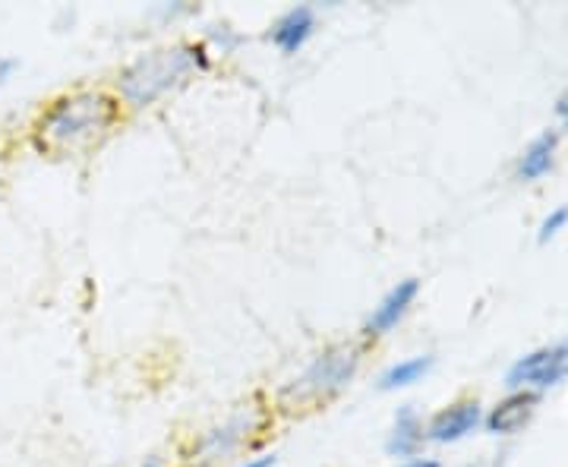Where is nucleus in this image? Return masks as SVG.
Segmentation results:
<instances>
[{"label":"nucleus","mask_w":568,"mask_h":467,"mask_svg":"<svg viewBox=\"0 0 568 467\" xmlns=\"http://www.w3.org/2000/svg\"><path fill=\"white\" fill-rule=\"evenodd\" d=\"M118 121V102L99 89H82L61 95L41 111L36 123V143L44 152H82L99 143Z\"/></svg>","instance_id":"f257e3e1"},{"label":"nucleus","mask_w":568,"mask_h":467,"mask_svg":"<svg viewBox=\"0 0 568 467\" xmlns=\"http://www.w3.org/2000/svg\"><path fill=\"white\" fill-rule=\"evenodd\" d=\"M209 58H205L203 44H168V48H155L149 54H142L130 67H123L118 77V92L130 108H149L171 89H178L190 73L205 70Z\"/></svg>","instance_id":"f03ea898"},{"label":"nucleus","mask_w":568,"mask_h":467,"mask_svg":"<svg viewBox=\"0 0 568 467\" xmlns=\"http://www.w3.org/2000/svg\"><path fill=\"white\" fill-rule=\"evenodd\" d=\"M361 361H364V347L354 345V342L325 347L323 354H316V361L306 366L291 386L284 388L282 398L284 402H294V405L325 402V398L338 395L357 376Z\"/></svg>","instance_id":"7ed1b4c3"},{"label":"nucleus","mask_w":568,"mask_h":467,"mask_svg":"<svg viewBox=\"0 0 568 467\" xmlns=\"http://www.w3.org/2000/svg\"><path fill=\"white\" fill-rule=\"evenodd\" d=\"M568 376V338L556 345L537 347L525 357H518L506 373V383L511 392H544L559 386Z\"/></svg>","instance_id":"20e7f679"},{"label":"nucleus","mask_w":568,"mask_h":467,"mask_svg":"<svg viewBox=\"0 0 568 467\" xmlns=\"http://www.w3.org/2000/svg\"><path fill=\"white\" fill-rule=\"evenodd\" d=\"M484 424V407L477 398H465V402H455V405L443 407L429 427L424 429L429 443H439V446H452V443H462L467 439L474 429Z\"/></svg>","instance_id":"39448f33"},{"label":"nucleus","mask_w":568,"mask_h":467,"mask_svg":"<svg viewBox=\"0 0 568 467\" xmlns=\"http://www.w3.org/2000/svg\"><path fill=\"white\" fill-rule=\"evenodd\" d=\"M417 294H420V282H417V278H405V282H398V285L392 287L379 304L373 306V313L366 316L364 335H373V338L388 335L395 325L405 319L407 309H410L414 301H417Z\"/></svg>","instance_id":"423d86ee"},{"label":"nucleus","mask_w":568,"mask_h":467,"mask_svg":"<svg viewBox=\"0 0 568 467\" xmlns=\"http://www.w3.org/2000/svg\"><path fill=\"white\" fill-rule=\"evenodd\" d=\"M316 32V10L310 3H297L291 10H284L278 20L268 29V41L282 51V54H297L306 41Z\"/></svg>","instance_id":"0eeeda50"},{"label":"nucleus","mask_w":568,"mask_h":467,"mask_svg":"<svg viewBox=\"0 0 568 467\" xmlns=\"http://www.w3.org/2000/svg\"><path fill=\"white\" fill-rule=\"evenodd\" d=\"M537 402H540V395H534V392H511L484 417V427L493 436H515L530 424Z\"/></svg>","instance_id":"6e6552de"},{"label":"nucleus","mask_w":568,"mask_h":467,"mask_svg":"<svg viewBox=\"0 0 568 467\" xmlns=\"http://www.w3.org/2000/svg\"><path fill=\"white\" fill-rule=\"evenodd\" d=\"M424 439L426 433L420 414L410 405L398 407V414H395V420H392V429H388L386 439L388 455H392V458H414L417 448L424 446Z\"/></svg>","instance_id":"1a4fd4ad"},{"label":"nucleus","mask_w":568,"mask_h":467,"mask_svg":"<svg viewBox=\"0 0 568 467\" xmlns=\"http://www.w3.org/2000/svg\"><path fill=\"white\" fill-rule=\"evenodd\" d=\"M556 145H559V133L556 130H547L537 140H530L528 149L518 159V177L521 181H537V177L549 174L552 162H556Z\"/></svg>","instance_id":"9d476101"},{"label":"nucleus","mask_w":568,"mask_h":467,"mask_svg":"<svg viewBox=\"0 0 568 467\" xmlns=\"http://www.w3.org/2000/svg\"><path fill=\"white\" fill-rule=\"evenodd\" d=\"M433 364H436L433 354H417V357L398 361V364H392L386 373L379 376V388H383V392H395V388L417 386L426 373L433 369Z\"/></svg>","instance_id":"9b49d317"},{"label":"nucleus","mask_w":568,"mask_h":467,"mask_svg":"<svg viewBox=\"0 0 568 467\" xmlns=\"http://www.w3.org/2000/svg\"><path fill=\"white\" fill-rule=\"evenodd\" d=\"M250 427L246 420H234V424H227V427L215 429V433H209L203 443L205 455H212V458H219V455H227L231 448L237 446L241 439H244V429Z\"/></svg>","instance_id":"f8f14e48"},{"label":"nucleus","mask_w":568,"mask_h":467,"mask_svg":"<svg viewBox=\"0 0 568 467\" xmlns=\"http://www.w3.org/2000/svg\"><path fill=\"white\" fill-rule=\"evenodd\" d=\"M566 224H568V205H559V209H552L547 219L540 222L537 241H540V244H547V241H552V237H556V234H559V231H562Z\"/></svg>","instance_id":"ddd939ff"},{"label":"nucleus","mask_w":568,"mask_h":467,"mask_svg":"<svg viewBox=\"0 0 568 467\" xmlns=\"http://www.w3.org/2000/svg\"><path fill=\"white\" fill-rule=\"evenodd\" d=\"M17 67H20V61H17V58H7V54H0V85H7V82L13 80Z\"/></svg>","instance_id":"4468645a"},{"label":"nucleus","mask_w":568,"mask_h":467,"mask_svg":"<svg viewBox=\"0 0 568 467\" xmlns=\"http://www.w3.org/2000/svg\"><path fill=\"white\" fill-rule=\"evenodd\" d=\"M556 114H559V121L568 130V89L559 95V102H556Z\"/></svg>","instance_id":"2eb2a0df"},{"label":"nucleus","mask_w":568,"mask_h":467,"mask_svg":"<svg viewBox=\"0 0 568 467\" xmlns=\"http://www.w3.org/2000/svg\"><path fill=\"white\" fill-rule=\"evenodd\" d=\"M241 467H275V455H260V458H250Z\"/></svg>","instance_id":"dca6fc26"},{"label":"nucleus","mask_w":568,"mask_h":467,"mask_svg":"<svg viewBox=\"0 0 568 467\" xmlns=\"http://www.w3.org/2000/svg\"><path fill=\"white\" fill-rule=\"evenodd\" d=\"M398 467H443L439 461H433V458H414V461H405V465Z\"/></svg>","instance_id":"f3484780"},{"label":"nucleus","mask_w":568,"mask_h":467,"mask_svg":"<svg viewBox=\"0 0 568 467\" xmlns=\"http://www.w3.org/2000/svg\"><path fill=\"white\" fill-rule=\"evenodd\" d=\"M142 467H164V465H162V461H155V458H149V461H145Z\"/></svg>","instance_id":"a211bd4d"}]
</instances>
